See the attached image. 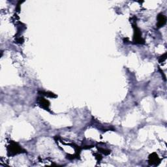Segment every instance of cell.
I'll use <instances>...</instances> for the list:
<instances>
[{
    "mask_svg": "<svg viewBox=\"0 0 167 167\" xmlns=\"http://www.w3.org/2000/svg\"><path fill=\"white\" fill-rule=\"evenodd\" d=\"M133 27L135 28V34H134V38H133V41L135 42L136 43H139V44H142L144 42V41L143 40V39L142 37H141V33L140 32L138 28L137 27V25L134 24Z\"/></svg>",
    "mask_w": 167,
    "mask_h": 167,
    "instance_id": "obj_2",
    "label": "cell"
},
{
    "mask_svg": "<svg viewBox=\"0 0 167 167\" xmlns=\"http://www.w3.org/2000/svg\"><path fill=\"white\" fill-rule=\"evenodd\" d=\"M37 103L39 104V105L40 106L41 108L44 109L46 110H48V111H50V109H49L50 103L49 101H47L43 97H41L37 99Z\"/></svg>",
    "mask_w": 167,
    "mask_h": 167,
    "instance_id": "obj_3",
    "label": "cell"
},
{
    "mask_svg": "<svg viewBox=\"0 0 167 167\" xmlns=\"http://www.w3.org/2000/svg\"><path fill=\"white\" fill-rule=\"evenodd\" d=\"M157 162H159V159L155 154H153L149 157V163L151 165H157Z\"/></svg>",
    "mask_w": 167,
    "mask_h": 167,
    "instance_id": "obj_5",
    "label": "cell"
},
{
    "mask_svg": "<svg viewBox=\"0 0 167 167\" xmlns=\"http://www.w3.org/2000/svg\"><path fill=\"white\" fill-rule=\"evenodd\" d=\"M166 16L165 15H162V14H160V15H158L157 16V27H163L164 25L166 24Z\"/></svg>",
    "mask_w": 167,
    "mask_h": 167,
    "instance_id": "obj_4",
    "label": "cell"
},
{
    "mask_svg": "<svg viewBox=\"0 0 167 167\" xmlns=\"http://www.w3.org/2000/svg\"><path fill=\"white\" fill-rule=\"evenodd\" d=\"M7 152L9 156H13V155L25 152V151L18 143L12 141L7 147Z\"/></svg>",
    "mask_w": 167,
    "mask_h": 167,
    "instance_id": "obj_1",
    "label": "cell"
},
{
    "mask_svg": "<svg viewBox=\"0 0 167 167\" xmlns=\"http://www.w3.org/2000/svg\"><path fill=\"white\" fill-rule=\"evenodd\" d=\"M41 93H42V95H44L45 96H47V97H50L52 98H54L56 97V95H55L54 93H50V92H41Z\"/></svg>",
    "mask_w": 167,
    "mask_h": 167,
    "instance_id": "obj_6",
    "label": "cell"
}]
</instances>
